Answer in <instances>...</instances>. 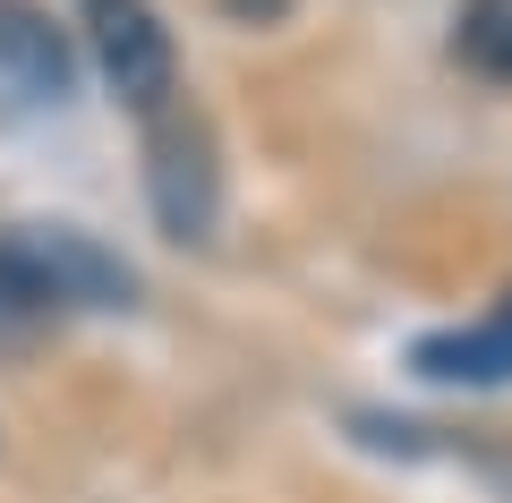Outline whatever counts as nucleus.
<instances>
[{
    "label": "nucleus",
    "mask_w": 512,
    "mask_h": 503,
    "mask_svg": "<svg viewBox=\"0 0 512 503\" xmlns=\"http://www.w3.org/2000/svg\"><path fill=\"white\" fill-rule=\"evenodd\" d=\"M128 265L86 231H0V316H60V307H128Z\"/></svg>",
    "instance_id": "nucleus-1"
},
{
    "label": "nucleus",
    "mask_w": 512,
    "mask_h": 503,
    "mask_svg": "<svg viewBox=\"0 0 512 503\" xmlns=\"http://www.w3.org/2000/svg\"><path fill=\"white\" fill-rule=\"evenodd\" d=\"M86 35H94V60H103L111 94L128 111H163L171 86H180V52H171V26L154 18L146 0H86Z\"/></svg>",
    "instance_id": "nucleus-2"
},
{
    "label": "nucleus",
    "mask_w": 512,
    "mask_h": 503,
    "mask_svg": "<svg viewBox=\"0 0 512 503\" xmlns=\"http://www.w3.org/2000/svg\"><path fill=\"white\" fill-rule=\"evenodd\" d=\"M77 86L69 35L43 18L35 0H0V120H26V111H60Z\"/></svg>",
    "instance_id": "nucleus-3"
},
{
    "label": "nucleus",
    "mask_w": 512,
    "mask_h": 503,
    "mask_svg": "<svg viewBox=\"0 0 512 503\" xmlns=\"http://www.w3.org/2000/svg\"><path fill=\"white\" fill-rule=\"evenodd\" d=\"M154 214L171 239H205L214 222V145L197 120H171V111H154Z\"/></svg>",
    "instance_id": "nucleus-4"
},
{
    "label": "nucleus",
    "mask_w": 512,
    "mask_h": 503,
    "mask_svg": "<svg viewBox=\"0 0 512 503\" xmlns=\"http://www.w3.org/2000/svg\"><path fill=\"white\" fill-rule=\"evenodd\" d=\"M410 367L427 384H512V290L495 299V316L410 342Z\"/></svg>",
    "instance_id": "nucleus-5"
},
{
    "label": "nucleus",
    "mask_w": 512,
    "mask_h": 503,
    "mask_svg": "<svg viewBox=\"0 0 512 503\" xmlns=\"http://www.w3.org/2000/svg\"><path fill=\"white\" fill-rule=\"evenodd\" d=\"M453 52L470 60L478 77H512V0H470V9H461Z\"/></svg>",
    "instance_id": "nucleus-6"
}]
</instances>
